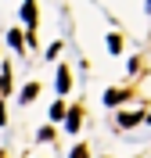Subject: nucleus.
Returning a JSON list of instances; mask_svg holds the SVG:
<instances>
[{"mask_svg":"<svg viewBox=\"0 0 151 158\" xmlns=\"http://www.w3.org/2000/svg\"><path fill=\"white\" fill-rule=\"evenodd\" d=\"M36 94H40V86H36V83H29V86L22 90V101H32V97H36Z\"/></svg>","mask_w":151,"mask_h":158,"instance_id":"f257e3e1","label":"nucleus"},{"mask_svg":"<svg viewBox=\"0 0 151 158\" xmlns=\"http://www.w3.org/2000/svg\"><path fill=\"white\" fill-rule=\"evenodd\" d=\"M22 18L32 25V22H36V7H32V4H25V7H22Z\"/></svg>","mask_w":151,"mask_h":158,"instance_id":"f03ea898","label":"nucleus"},{"mask_svg":"<svg viewBox=\"0 0 151 158\" xmlns=\"http://www.w3.org/2000/svg\"><path fill=\"white\" fill-rule=\"evenodd\" d=\"M58 90H61V94H65V90H69V72H65V69L58 72Z\"/></svg>","mask_w":151,"mask_h":158,"instance_id":"7ed1b4c3","label":"nucleus"},{"mask_svg":"<svg viewBox=\"0 0 151 158\" xmlns=\"http://www.w3.org/2000/svg\"><path fill=\"white\" fill-rule=\"evenodd\" d=\"M122 97H126V94H122V90H111V94H108V97H104V101H108V104H119Z\"/></svg>","mask_w":151,"mask_h":158,"instance_id":"20e7f679","label":"nucleus"},{"mask_svg":"<svg viewBox=\"0 0 151 158\" xmlns=\"http://www.w3.org/2000/svg\"><path fill=\"white\" fill-rule=\"evenodd\" d=\"M69 129H72V133L79 129V111H69Z\"/></svg>","mask_w":151,"mask_h":158,"instance_id":"39448f33","label":"nucleus"},{"mask_svg":"<svg viewBox=\"0 0 151 158\" xmlns=\"http://www.w3.org/2000/svg\"><path fill=\"white\" fill-rule=\"evenodd\" d=\"M137 118H141V115H119V122H122V126H137Z\"/></svg>","mask_w":151,"mask_h":158,"instance_id":"423d86ee","label":"nucleus"},{"mask_svg":"<svg viewBox=\"0 0 151 158\" xmlns=\"http://www.w3.org/2000/svg\"><path fill=\"white\" fill-rule=\"evenodd\" d=\"M7 40H11V47H18V50H22V32H18V29L11 32V36H7Z\"/></svg>","mask_w":151,"mask_h":158,"instance_id":"0eeeda50","label":"nucleus"},{"mask_svg":"<svg viewBox=\"0 0 151 158\" xmlns=\"http://www.w3.org/2000/svg\"><path fill=\"white\" fill-rule=\"evenodd\" d=\"M72 158H86V148H76V151H72Z\"/></svg>","mask_w":151,"mask_h":158,"instance_id":"6e6552de","label":"nucleus"}]
</instances>
